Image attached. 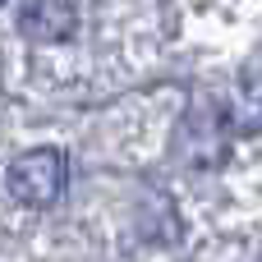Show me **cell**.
Masks as SVG:
<instances>
[{
    "label": "cell",
    "mask_w": 262,
    "mask_h": 262,
    "mask_svg": "<svg viewBox=\"0 0 262 262\" xmlns=\"http://www.w3.org/2000/svg\"><path fill=\"white\" fill-rule=\"evenodd\" d=\"M18 28L32 41H69L78 28V5L74 0H23Z\"/></svg>",
    "instance_id": "3"
},
{
    "label": "cell",
    "mask_w": 262,
    "mask_h": 262,
    "mask_svg": "<svg viewBox=\"0 0 262 262\" xmlns=\"http://www.w3.org/2000/svg\"><path fill=\"white\" fill-rule=\"evenodd\" d=\"M226 134H262V74H244L230 106H221Z\"/></svg>",
    "instance_id": "4"
},
{
    "label": "cell",
    "mask_w": 262,
    "mask_h": 262,
    "mask_svg": "<svg viewBox=\"0 0 262 262\" xmlns=\"http://www.w3.org/2000/svg\"><path fill=\"white\" fill-rule=\"evenodd\" d=\"M5 184L14 193V203H23V207H51V203H60V193L69 184V157L60 147H32V152L14 157Z\"/></svg>",
    "instance_id": "1"
},
{
    "label": "cell",
    "mask_w": 262,
    "mask_h": 262,
    "mask_svg": "<svg viewBox=\"0 0 262 262\" xmlns=\"http://www.w3.org/2000/svg\"><path fill=\"white\" fill-rule=\"evenodd\" d=\"M0 5H5V0H0Z\"/></svg>",
    "instance_id": "5"
},
{
    "label": "cell",
    "mask_w": 262,
    "mask_h": 262,
    "mask_svg": "<svg viewBox=\"0 0 262 262\" xmlns=\"http://www.w3.org/2000/svg\"><path fill=\"white\" fill-rule=\"evenodd\" d=\"M226 120H221V111H212V101L203 106H193L189 111V120H184V134H180V152L198 166V170H216L221 161H226Z\"/></svg>",
    "instance_id": "2"
}]
</instances>
